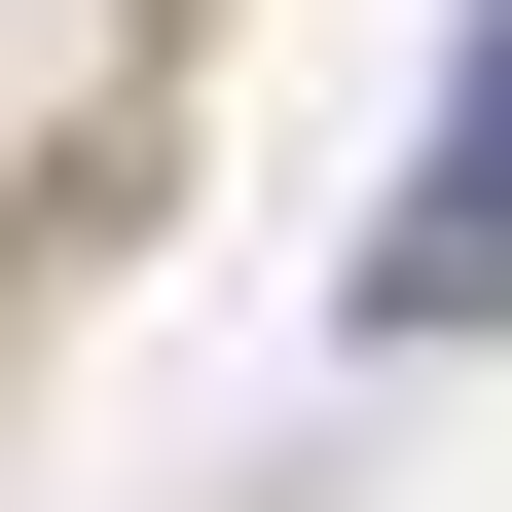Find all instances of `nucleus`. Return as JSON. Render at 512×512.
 Wrapping results in <instances>:
<instances>
[{"label": "nucleus", "instance_id": "obj_1", "mask_svg": "<svg viewBox=\"0 0 512 512\" xmlns=\"http://www.w3.org/2000/svg\"><path fill=\"white\" fill-rule=\"evenodd\" d=\"M366 330H512V0H476V74H439V183L366 220Z\"/></svg>", "mask_w": 512, "mask_h": 512}]
</instances>
